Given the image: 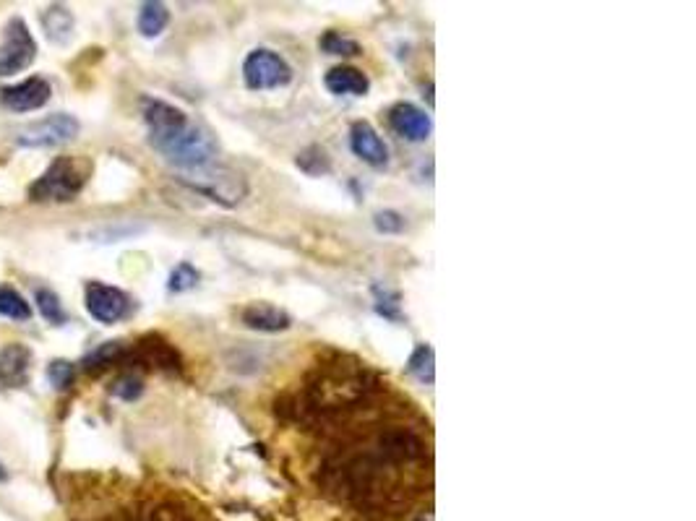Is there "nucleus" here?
Instances as JSON below:
<instances>
[{"mask_svg": "<svg viewBox=\"0 0 696 521\" xmlns=\"http://www.w3.org/2000/svg\"><path fill=\"white\" fill-rule=\"evenodd\" d=\"M79 120L68 113L47 115L42 120H34L29 126L16 133V144L24 149H53V146L68 144L79 136Z\"/></svg>", "mask_w": 696, "mask_h": 521, "instance_id": "4", "label": "nucleus"}, {"mask_svg": "<svg viewBox=\"0 0 696 521\" xmlns=\"http://www.w3.org/2000/svg\"><path fill=\"white\" fill-rule=\"evenodd\" d=\"M50 94H53L50 81L42 79V76H29L21 84L6 86L0 92V102L11 113H32V110H42L50 102Z\"/></svg>", "mask_w": 696, "mask_h": 521, "instance_id": "9", "label": "nucleus"}, {"mask_svg": "<svg viewBox=\"0 0 696 521\" xmlns=\"http://www.w3.org/2000/svg\"><path fill=\"white\" fill-rule=\"evenodd\" d=\"M34 58H37V42L29 32L27 21L16 16L6 24L3 42H0V79L27 71Z\"/></svg>", "mask_w": 696, "mask_h": 521, "instance_id": "6", "label": "nucleus"}, {"mask_svg": "<svg viewBox=\"0 0 696 521\" xmlns=\"http://www.w3.org/2000/svg\"><path fill=\"white\" fill-rule=\"evenodd\" d=\"M350 149L355 157L363 159L365 165L376 167V170L389 165V146H386L384 139L378 136L376 128H373L371 123H365V120L352 123Z\"/></svg>", "mask_w": 696, "mask_h": 521, "instance_id": "11", "label": "nucleus"}, {"mask_svg": "<svg viewBox=\"0 0 696 521\" xmlns=\"http://www.w3.org/2000/svg\"><path fill=\"white\" fill-rule=\"evenodd\" d=\"M167 24H170V11H167L165 3H144L139 11V19H136V27H139V32L144 34V37H160L162 32L167 29Z\"/></svg>", "mask_w": 696, "mask_h": 521, "instance_id": "16", "label": "nucleus"}, {"mask_svg": "<svg viewBox=\"0 0 696 521\" xmlns=\"http://www.w3.org/2000/svg\"><path fill=\"white\" fill-rule=\"evenodd\" d=\"M141 113H144L146 126H149V141L157 152H162L170 141H175L180 133L186 131L188 115L180 107L162 102V99L144 97L141 99Z\"/></svg>", "mask_w": 696, "mask_h": 521, "instance_id": "5", "label": "nucleus"}, {"mask_svg": "<svg viewBox=\"0 0 696 521\" xmlns=\"http://www.w3.org/2000/svg\"><path fill=\"white\" fill-rule=\"evenodd\" d=\"M389 126L397 133L399 139L412 141V144H420L431 136L433 123L431 115H425V110H420L418 105L412 102H397V105L389 110Z\"/></svg>", "mask_w": 696, "mask_h": 521, "instance_id": "10", "label": "nucleus"}, {"mask_svg": "<svg viewBox=\"0 0 696 521\" xmlns=\"http://www.w3.org/2000/svg\"><path fill=\"white\" fill-rule=\"evenodd\" d=\"M196 284H199V271L193 269L191 264H178L173 269V274H170L167 287H170V292H188L193 290Z\"/></svg>", "mask_w": 696, "mask_h": 521, "instance_id": "24", "label": "nucleus"}, {"mask_svg": "<svg viewBox=\"0 0 696 521\" xmlns=\"http://www.w3.org/2000/svg\"><path fill=\"white\" fill-rule=\"evenodd\" d=\"M319 45L326 55H345V58L360 55L358 42L350 40V37H345V34H339V32H326L324 37H321Z\"/></svg>", "mask_w": 696, "mask_h": 521, "instance_id": "21", "label": "nucleus"}, {"mask_svg": "<svg viewBox=\"0 0 696 521\" xmlns=\"http://www.w3.org/2000/svg\"><path fill=\"white\" fill-rule=\"evenodd\" d=\"M84 303H87L89 316L100 324H118L131 313V297L118 287L102 282H89L84 290Z\"/></svg>", "mask_w": 696, "mask_h": 521, "instance_id": "8", "label": "nucleus"}, {"mask_svg": "<svg viewBox=\"0 0 696 521\" xmlns=\"http://www.w3.org/2000/svg\"><path fill=\"white\" fill-rule=\"evenodd\" d=\"M34 300H37L40 316L45 318L47 324H53V326L66 324V310H63V303H60V297L55 295L53 290H37Z\"/></svg>", "mask_w": 696, "mask_h": 521, "instance_id": "20", "label": "nucleus"}, {"mask_svg": "<svg viewBox=\"0 0 696 521\" xmlns=\"http://www.w3.org/2000/svg\"><path fill=\"white\" fill-rule=\"evenodd\" d=\"M243 81L253 92L282 89L292 81V68L282 55L269 50V47H256L243 63Z\"/></svg>", "mask_w": 696, "mask_h": 521, "instance_id": "3", "label": "nucleus"}, {"mask_svg": "<svg viewBox=\"0 0 696 521\" xmlns=\"http://www.w3.org/2000/svg\"><path fill=\"white\" fill-rule=\"evenodd\" d=\"M45 37L53 45H68L73 37V16L66 6H50L45 14L40 16Z\"/></svg>", "mask_w": 696, "mask_h": 521, "instance_id": "15", "label": "nucleus"}, {"mask_svg": "<svg viewBox=\"0 0 696 521\" xmlns=\"http://www.w3.org/2000/svg\"><path fill=\"white\" fill-rule=\"evenodd\" d=\"M73 378H76V370H73V365L68 360H53V363L47 365V381L53 383V389H68Z\"/></svg>", "mask_w": 696, "mask_h": 521, "instance_id": "25", "label": "nucleus"}, {"mask_svg": "<svg viewBox=\"0 0 696 521\" xmlns=\"http://www.w3.org/2000/svg\"><path fill=\"white\" fill-rule=\"evenodd\" d=\"M0 316L11 318V321H29L32 308L24 300V295L16 292L14 287H0Z\"/></svg>", "mask_w": 696, "mask_h": 521, "instance_id": "18", "label": "nucleus"}, {"mask_svg": "<svg viewBox=\"0 0 696 521\" xmlns=\"http://www.w3.org/2000/svg\"><path fill=\"white\" fill-rule=\"evenodd\" d=\"M160 154H165L167 162H173L180 170L196 172L212 165L214 154H217V144H214V139L204 128L188 126L186 131L180 133L175 141H170Z\"/></svg>", "mask_w": 696, "mask_h": 521, "instance_id": "2", "label": "nucleus"}, {"mask_svg": "<svg viewBox=\"0 0 696 521\" xmlns=\"http://www.w3.org/2000/svg\"><path fill=\"white\" fill-rule=\"evenodd\" d=\"M92 165L81 157H58L29 188V198L37 204H63L84 191Z\"/></svg>", "mask_w": 696, "mask_h": 521, "instance_id": "1", "label": "nucleus"}, {"mask_svg": "<svg viewBox=\"0 0 696 521\" xmlns=\"http://www.w3.org/2000/svg\"><path fill=\"white\" fill-rule=\"evenodd\" d=\"M29 365H32V352L24 344H8L0 352V383L8 389H21L29 381Z\"/></svg>", "mask_w": 696, "mask_h": 521, "instance_id": "13", "label": "nucleus"}, {"mask_svg": "<svg viewBox=\"0 0 696 521\" xmlns=\"http://www.w3.org/2000/svg\"><path fill=\"white\" fill-rule=\"evenodd\" d=\"M141 391H144V383H141V378L136 376H123L113 383V394L118 396V399H123V402L139 399Z\"/></svg>", "mask_w": 696, "mask_h": 521, "instance_id": "26", "label": "nucleus"}, {"mask_svg": "<svg viewBox=\"0 0 696 521\" xmlns=\"http://www.w3.org/2000/svg\"><path fill=\"white\" fill-rule=\"evenodd\" d=\"M373 225H376L378 232H386V235H394V232H402L405 230V217L399 212H378L376 217H373Z\"/></svg>", "mask_w": 696, "mask_h": 521, "instance_id": "27", "label": "nucleus"}, {"mask_svg": "<svg viewBox=\"0 0 696 521\" xmlns=\"http://www.w3.org/2000/svg\"><path fill=\"white\" fill-rule=\"evenodd\" d=\"M191 183L196 191H201L204 196H209L212 201L222 206H235L240 204L248 193V185L243 180V175L230 167H204V170H196L193 180H186Z\"/></svg>", "mask_w": 696, "mask_h": 521, "instance_id": "7", "label": "nucleus"}, {"mask_svg": "<svg viewBox=\"0 0 696 521\" xmlns=\"http://www.w3.org/2000/svg\"><path fill=\"white\" fill-rule=\"evenodd\" d=\"M298 167L308 175H321V172H329V157L321 146H311L298 157Z\"/></svg>", "mask_w": 696, "mask_h": 521, "instance_id": "23", "label": "nucleus"}, {"mask_svg": "<svg viewBox=\"0 0 696 521\" xmlns=\"http://www.w3.org/2000/svg\"><path fill=\"white\" fill-rule=\"evenodd\" d=\"M123 352H126V344L123 342H105L102 347H97L87 360H84V368L97 370V368H105V365H113Z\"/></svg>", "mask_w": 696, "mask_h": 521, "instance_id": "22", "label": "nucleus"}, {"mask_svg": "<svg viewBox=\"0 0 696 521\" xmlns=\"http://www.w3.org/2000/svg\"><path fill=\"white\" fill-rule=\"evenodd\" d=\"M326 89L337 97H365L371 89V81L363 71L352 66H337L324 76Z\"/></svg>", "mask_w": 696, "mask_h": 521, "instance_id": "14", "label": "nucleus"}, {"mask_svg": "<svg viewBox=\"0 0 696 521\" xmlns=\"http://www.w3.org/2000/svg\"><path fill=\"white\" fill-rule=\"evenodd\" d=\"M326 383H332L334 389L332 391H319V402H326V404H332V407H339L337 404V386H339V381H329L326 378ZM342 391H347L342 399H345V404L347 402H355V399H360L363 396V391H365V376L360 378V376H347L345 381H342Z\"/></svg>", "mask_w": 696, "mask_h": 521, "instance_id": "19", "label": "nucleus"}, {"mask_svg": "<svg viewBox=\"0 0 696 521\" xmlns=\"http://www.w3.org/2000/svg\"><path fill=\"white\" fill-rule=\"evenodd\" d=\"M407 370H410L412 376L418 378L420 383H428V386H431V383L436 381V352H433L431 344H420L418 350L412 352Z\"/></svg>", "mask_w": 696, "mask_h": 521, "instance_id": "17", "label": "nucleus"}, {"mask_svg": "<svg viewBox=\"0 0 696 521\" xmlns=\"http://www.w3.org/2000/svg\"><path fill=\"white\" fill-rule=\"evenodd\" d=\"M240 321L243 326L253 331H264V334H277V331L290 329L292 318L285 310L269 303H251L240 310Z\"/></svg>", "mask_w": 696, "mask_h": 521, "instance_id": "12", "label": "nucleus"}]
</instances>
